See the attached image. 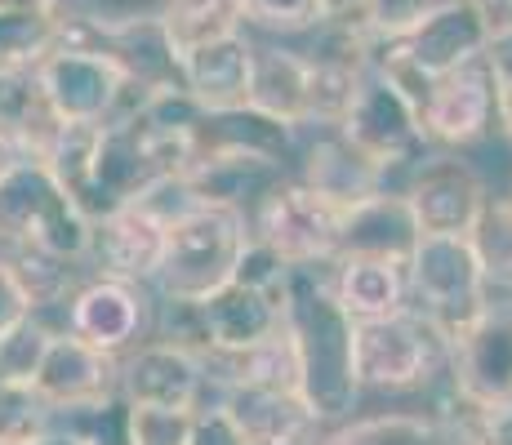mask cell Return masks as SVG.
I'll list each match as a JSON object with an SVG mask.
<instances>
[{"label":"cell","mask_w":512,"mask_h":445,"mask_svg":"<svg viewBox=\"0 0 512 445\" xmlns=\"http://www.w3.org/2000/svg\"><path fill=\"white\" fill-rule=\"evenodd\" d=\"M472 5L486 14V23L490 27H504V23H512V0H472Z\"/></svg>","instance_id":"cell-42"},{"label":"cell","mask_w":512,"mask_h":445,"mask_svg":"<svg viewBox=\"0 0 512 445\" xmlns=\"http://www.w3.org/2000/svg\"><path fill=\"white\" fill-rule=\"evenodd\" d=\"M0 241L58 263L94 254V223L45 161H18L0 174Z\"/></svg>","instance_id":"cell-2"},{"label":"cell","mask_w":512,"mask_h":445,"mask_svg":"<svg viewBox=\"0 0 512 445\" xmlns=\"http://www.w3.org/2000/svg\"><path fill=\"white\" fill-rule=\"evenodd\" d=\"M18 161H32V156H23V152H14L9 143H0V174H5L9 165H18Z\"/></svg>","instance_id":"cell-44"},{"label":"cell","mask_w":512,"mask_h":445,"mask_svg":"<svg viewBox=\"0 0 512 445\" xmlns=\"http://www.w3.org/2000/svg\"><path fill=\"white\" fill-rule=\"evenodd\" d=\"M339 134L357 147L366 161L383 165V170H401V165L419 161L423 152V121L406 94L388 81L383 72H366V81L357 89V103L343 116Z\"/></svg>","instance_id":"cell-8"},{"label":"cell","mask_w":512,"mask_h":445,"mask_svg":"<svg viewBox=\"0 0 512 445\" xmlns=\"http://www.w3.org/2000/svg\"><path fill=\"white\" fill-rule=\"evenodd\" d=\"M281 334L294 352L299 392L312 405V414L317 419H348L361 397L357 356H352L357 321L343 312V303L334 299V285L321 281L317 267H294L290 272Z\"/></svg>","instance_id":"cell-1"},{"label":"cell","mask_w":512,"mask_h":445,"mask_svg":"<svg viewBox=\"0 0 512 445\" xmlns=\"http://www.w3.org/2000/svg\"><path fill=\"white\" fill-rule=\"evenodd\" d=\"M294 143V130L272 116L254 112V107H236V112H205L196 125V156L205 152H254V156H272L285 161Z\"/></svg>","instance_id":"cell-26"},{"label":"cell","mask_w":512,"mask_h":445,"mask_svg":"<svg viewBox=\"0 0 512 445\" xmlns=\"http://www.w3.org/2000/svg\"><path fill=\"white\" fill-rule=\"evenodd\" d=\"M183 89L196 98L201 112H236L250 107V76H254V45L241 32L223 36V41L196 45L179 58Z\"/></svg>","instance_id":"cell-19"},{"label":"cell","mask_w":512,"mask_h":445,"mask_svg":"<svg viewBox=\"0 0 512 445\" xmlns=\"http://www.w3.org/2000/svg\"><path fill=\"white\" fill-rule=\"evenodd\" d=\"M58 23L63 14L23 0H0V72L36 67L49 49L58 45Z\"/></svg>","instance_id":"cell-27"},{"label":"cell","mask_w":512,"mask_h":445,"mask_svg":"<svg viewBox=\"0 0 512 445\" xmlns=\"http://www.w3.org/2000/svg\"><path fill=\"white\" fill-rule=\"evenodd\" d=\"M196 312H201V325H205V356H236L277 339L285 299L268 290H254L245 281H228L210 299L196 303Z\"/></svg>","instance_id":"cell-16"},{"label":"cell","mask_w":512,"mask_h":445,"mask_svg":"<svg viewBox=\"0 0 512 445\" xmlns=\"http://www.w3.org/2000/svg\"><path fill=\"white\" fill-rule=\"evenodd\" d=\"M415 241H419V232H415V219H410L406 201L383 192V196H374V201L357 205V210H348L343 236H339V259H348V254H374V259L406 263Z\"/></svg>","instance_id":"cell-24"},{"label":"cell","mask_w":512,"mask_h":445,"mask_svg":"<svg viewBox=\"0 0 512 445\" xmlns=\"http://www.w3.org/2000/svg\"><path fill=\"white\" fill-rule=\"evenodd\" d=\"M490 32H495V27L486 23V14H481L472 0H441L415 32L401 36V41H388V45H397V54L406 58L415 72L437 81V76H450V72H459V67L477 63V58H486Z\"/></svg>","instance_id":"cell-13"},{"label":"cell","mask_w":512,"mask_h":445,"mask_svg":"<svg viewBox=\"0 0 512 445\" xmlns=\"http://www.w3.org/2000/svg\"><path fill=\"white\" fill-rule=\"evenodd\" d=\"M468 245L477 254L486 285L512 290V201H486L468 232Z\"/></svg>","instance_id":"cell-32"},{"label":"cell","mask_w":512,"mask_h":445,"mask_svg":"<svg viewBox=\"0 0 512 445\" xmlns=\"http://www.w3.org/2000/svg\"><path fill=\"white\" fill-rule=\"evenodd\" d=\"M36 81H41L49 107L58 112L63 125H107L112 112L121 107V94L130 85L125 67L94 49L54 45L36 63Z\"/></svg>","instance_id":"cell-7"},{"label":"cell","mask_w":512,"mask_h":445,"mask_svg":"<svg viewBox=\"0 0 512 445\" xmlns=\"http://www.w3.org/2000/svg\"><path fill=\"white\" fill-rule=\"evenodd\" d=\"M303 187H312V192L326 196V201L339 205V210H357V205H366L374 196L388 192V170L366 161L343 134H334V138H321V143L308 147Z\"/></svg>","instance_id":"cell-21"},{"label":"cell","mask_w":512,"mask_h":445,"mask_svg":"<svg viewBox=\"0 0 512 445\" xmlns=\"http://www.w3.org/2000/svg\"><path fill=\"white\" fill-rule=\"evenodd\" d=\"M201 410H156V405H130L121 423L125 445H187L196 432Z\"/></svg>","instance_id":"cell-34"},{"label":"cell","mask_w":512,"mask_h":445,"mask_svg":"<svg viewBox=\"0 0 512 445\" xmlns=\"http://www.w3.org/2000/svg\"><path fill=\"white\" fill-rule=\"evenodd\" d=\"M508 201H512V196H508Z\"/></svg>","instance_id":"cell-45"},{"label":"cell","mask_w":512,"mask_h":445,"mask_svg":"<svg viewBox=\"0 0 512 445\" xmlns=\"http://www.w3.org/2000/svg\"><path fill=\"white\" fill-rule=\"evenodd\" d=\"M58 134H63V121L49 107L36 67L0 72V143H9L32 161H45Z\"/></svg>","instance_id":"cell-22"},{"label":"cell","mask_w":512,"mask_h":445,"mask_svg":"<svg viewBox=\"0 0 512 445\" xmlns=\"http://www.w3.org/2000/svg\"><path fill=\"white\" fill-rule=\"evenodd\" d=\"M495 98L499 81L486 58H477V63L459 67L450 76H437L428 89V103H423V134L455 147L477 143L495 121Z\"/></svg>","instance_id":"cell-15"},{"label":"cell","mask_w":512,"mask_h":445,"mask_svg":"<svg viewBox=\"0 0 512 445\" xmlns=\"http://www.w3.org/2000/svg\"><path fill=\"white\" fill-rule=\"evenodd\" d=\"M441 0H352L339 14V23H352L357 32H366L374 45H388L410 36L423 18L437 9Z\"/></svg>","instance_id":"cell-31"},{"label":"cell","mask_w":512,"mask_h":445,"mask_svg":"<svg viewBox=\"0 0 512 445\" xmlns=\"http://www.w3.org/2000/svg\"><path fill=\"white\" fill-rule=\"evenodd\" d=\"M165 236L170 223L143 201L121 205L116 214H107L103 223H94V250L103 254L107 276L121 281H152L156 267L165 259Z\"/></svg>","instance_id":"cell-20"},{"label":"cell","mask_w":512,"mask_h":445,"mask_svg":"<svg viewBox=\"0 0 512 445\" xmlns=\"http://www.w3.org/2000/svg\"><path fill=\"white\" fill-rule=\"evenodd\" d=\"M54 339V330L41 325L36 316H27L18 330H9L0 339V379H14V383H32L36 370L45 361V348Z\"/></svg>","instance_id":"cell-35"},{"label":"cell","mask_w":512,"mask_h":445,"mask_svg":"<svg viewBox=\"0 0 512 445\" xmlns=\"http://www.w3.org/2000/svg\"><path fill=\"white\" fill-rule=\"evenodd\" d=\"M32 445H98V441L85 428H76V423H63V428H54V423H49V428Z\"/></svg>","instance_id":"cell-40"},{"label":"cell","mask_w":512,"mask_h":445,"mask_svg":"<svg viewBox=\"0 0 512 445\" xmlns=\"http://www.w3.org/2000/svg\"><path fill=\"white\" fill-rule=\"evenodd\" d=\"M481 445H512V410L490 414V428H486V441Z\"/></svg>","instance_id":"cell-41"},{"label":"cell","mask_w":512,"mask_h":445,"mask_svg":"<svg viewBox=\"0 0 512 445\" xmlns=\"http://www.w3.org/2000/svg\"><path fill=\"white\" fill-rule=\"evenodd\" d=\"M32 388L54 414L112 410V397L121 392V365H116V356L98 352L76 339L72 330H63L49 339Z\"/></svg>","instance_id":"cell-11"},{"label":"cell","mask_w":512,"mask_h":445,"mask_svg":"<svg viewBox=\"0 0 512 445\" xmlns=\"http://www.w3.org/2000/svg\"><path fill=\"white\" fill-rule=\"evenodd\" d=\"M161 23L183 58L187 49L232 36L241 27V0H165Z\"/></svg>","instance_id":"cell-28"},{"label":"cell","mask_w":512,"mask_h":445,"mask_svg":"<svg viewBox=\"0 0 512 445\" xmlns=\"http://www.w3.org/2000/svg\"><path fill=\"white\" fill-rule=\"evenodd\" d=\"M406 281L419 299V316H428L446 343L490 308V285L468 236H419L406 259Z\"/></svg>","instance_id":"cell-4"},{"label":"cell","mask_w":512,"mask_h":445,"mask_svg":"<svg viewBox=\"0 0 512 445\" xmlns=\"http://www.w3.org/2000/svg\"><path fill=\"white\" fill-rule=\"evenodd\" d=\"M334 299L343 303V312L352 321H379V316L406 312V263L397 259H374V254H348V259H334Z\"/></svg>","instance_id":"cell-23"},{"label":"cell","mask_w":512,"mask_h":445,"mask_svg":"<svg viewBox=\"0 0 512 445\" xmlns=\"http://www.w3.org/2000/svg\"><path fill=\"white\" fill-rule=\"evenodd\" d=\"M236 445H317L321 419L303 401L299 388H259V383H228L219 401Z\"/></svg>","instance_id":"cell-12"},{"label":"cell","mask_w":512,"mask_h":445,"mask_svg":"<svg viewBox=\"0 0 512 445\" xmlns=\"http://www.w3.org/2000/svg\"><path fill=\"white\" fill-rule=\"evenodd\" d=\"M147 325H152V308H147L143 285L121 281V276H98L67 303V330L107 356L134 348L147 334Z\"/></svg>","instance_id":"cell-14"},{"label":"cell","mask_w":512,"mask_h":445,"mask_svg":"<svg viewBox=\"0 0 512 445\" xmlns=\"http://www.w3.org/2000/svg\"><path fill=\"white\" fill-rule=\"evenodd\" d=\"M27 316H36L32 294H27V285H23V276H18V267L9 263V259H0V339H5L9 330H18Z\"/></svg>","instance_id":"cell-37"},{"label":"cell","mask_w":512,"mask_h":445,"mask_svg":"<svg viewBox=\"0 0 512 445\" xmlns=\"http://www.w3.org/2000/svg\"><path fill=\"white\" fill-rule=\"evenodd\" d=\"M486 63H490V72H495L499 85H512V23H504V27H495V32H490Z\"/></svg>","instance_id":"cell-38"},{"label":"cell","mask_w":512,"mask_h":445,"mask_svg":"<svg viewBox=\"0 0 512 445\" xmlns=\"http://www.w3.org/2000/svg\"><path fill=\"white\" fill-rule=\"evenodd\" d=\"M187 445H236V437L228 432V423H223L219 414H201V419H196L192 441H187Z\"/></svg>","instance_id":"cell-39"},{"label":"cell","mask_w":512,"mask_h":445,"mask_svg":"<svg viewBox=\"0 0 512 445\" xmlns=\"http://www.w3.org/2000/svg\"><path fill=\"white\" fill-rule=\"evenodd\" d=\"M205 383V365L196 352L179 343H143L121 365V397L125 405H156V410H196Z\"/></svg>","instance_id":"cell-18"},{"label":"cell","mask_w":512,"mask_h":445,"mask_svg":"<svg viewBox=\"0 0 512 445\" xmlns=\"http://www.w3.org/2000/svg\"><path fill=\"white\" fill-rule=\"evenodd\" d=\"M495 121H499V130H504V134H508V143H512V85H499Z\"/></svg>","instance_id":"cell-43"},{"label":"cell","mask_w":512,"mask_h":445,"mask_svg":"<svg viewBox=\"0 0 512 445\" xmlns=\"http://www.w3.org/2000/svg\"><path fill=\"white\" fill-rule=\"evenodd\" d=\"M317 445H450L441 437L437 419L423 414H374V419H352L339 432H330Z\"/></svg>","instance_id":"cell-30"},{"label":"cell","mask_w":512,"mask_h":445,"mask_svg":"<svg viewBox=\"0 0 512 445\" xmlns=\"http://www.w3.org/2000/svg\"><path fill=\"white\" fill-rule=\"evenodd\" d=\"M370 67L357 63H334V58H308V121L334 125L339 130L343 116L357 103V89L366 81Z\"/></svg>","instance_id":"cell-29"},{"label":"cell","mask_w":512,"mask_h":445,"mask_svg":"<svg viewBox=\"0 0 512 445\" xmlns=\"http://www.w3.org/2000/svg\"><path fill=\"white\" fill-rule=\"evenodd\" d=\"M450 383L486 414L512 410V303H490L450 343Z\"/></svg>","instance_id":"cell-9"},{"label":"cell","mask_w":512,"mask_h":445,"mask_svg":"<svg viewBox=\"0 0 512 445\" xmlns=\"http://www.w3.org/2000/svg\"><path fill=\"white\" fill-rule=\"evenodd\" d=\"M245 245H250V223L241 210L196 205L170 223L165 259L152 281L161 285L165 303H201L236 276Z\"/></svg>","instance_id":"cell-3"},{"label":"cell","mask_w":512,"mask_h":445,"mask_svg":"<svg viewBox=\"0 0 512 445\" xmlns=\"http://www.w3.org/2000/svg\"><path fill=\"white\" fill-rule=\"evenodd\" d=\"M357 356V383L374 392H410L432 383L450 365V343L441 330L419 312H392L379 321H357L352 334Z\"/></svg>","instance_id":"cell-5"},{"label":"cell","mask_w":512,"mask_h":445,"mask_svg":"<svg viewBox=\"0 0 512 445\" xmlns=\"http://www.w3.org/2000/svg\"><path fill=\"white\" fill-rule=\"evenodd\" d=\"M54 423V410L36 397L32 383L0 379V445H32Z\"/></svg>","instance_id":"cell-33"},{"label":"cell","mask_w":512,"mask_h":445,"mask_svg":"<svg viewBox=\"0 0 512 445\" xmlns=\"http://www.w3.org/2000/svg\"><path fill=\"white\" fill-rule=\"evenodd\" d=\"M241 18L268 32H303L326 23V0H241Z\"/></svg>","instance_id":"cell-36"},{"label":"cell","mask_w":512,"mask_h":445,"mask_svg":"<svg viewBox=\"0 0 512 445\" xmlns=\"http://www.w3.org/2000/svg\"><path fill=\"white\" fill-rule=\"evenodd\" d=\"M285 183V165L254 152H205L187 165L183 187L192 205H219V210H259Z\"/></svg>","instance_id":"cell-17"},{"label":"cell","mask_w":512,"mask_h":445,"mask_svg":"<svg viewBox=\"0 0 512 445\" xmlns=\"http://www.w3.org/2000/svg\"><path fill=\"white\" fill-rule=\"evenodd\" d=\"M410 219L419 236H468L481 205L490 201L481 174L459 156H432L410 170L401 187Z\"/></svg>","instance_id":"cell-10"},{"label":"cell","mask_w":512,"mask_h":445,"mask_svg":"<svg viewBox=\"0 0 512 445\" xmlns=\"http://www.w3.org/2000/svg\"><path fill=\"white\" fill-rule=\"evenodd\" d=\"M343 219L348 210L330 205L326 196H317L303 183H285L268 201L254 210L250 236L263 241L281 263L290 267H317V263H334L339 259V236H343Z\"/></svg>","instance_id":"cell-6"},{"label":"cell","mask_w":512,"mask_h":445,"mask_svg":"<svg viewBox=\"0 0 512 445\" xmlns=\"http://www.w3.org/2000/svg\"><path fill=\"white\" fill-rule=\"evenodd\" d=\"M250 107L290 130L308 125V58L294 49H254Z\"/></svg>","instance_id":"cell-25"}]
</instances>
